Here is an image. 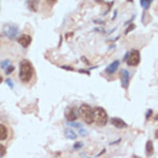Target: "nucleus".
I'll return each mask as SVG.
<instances>
[{"label":"nucleus","instance_id":"1","mask_svg":"<svg viewBox=\"0 0 158 158\" xmlns=\"http://www.w3.org/2000/svg\"><path fill=\"white\" fill-rule=\"evenodd\" d=\"M33 74L34 68L31 62L27 59L23 60L20 63L19 73L21 81L24 83L29 82L31 80Z\"/></svg>","mask_w":158,"mask_h":158},{"label":"nucleus","instance_id":"2","mask_svg":"<svg viewBox=\"0 0 158 158\" xmlns=\"http://www.w3.org/2000/svg\"><path fill=\"white\" fill-rule=\"evenodd\" d=\"M108 121L106 111L102 107L94 108V122L99 127H105Z\"/></svg>","mask_w":158,"mask_h":158},{"label":"nucleus","instance_id":"3","mask_svg":"<svg viewBox=\"0 0 158 158\" xmlns=\"http://www.w3.org/2000/svg\"><path fill=\"white\" fill-rule=\"evenodd\" d=\"M79 113L83 120L88 125L94 123V108L87 104H82L79 108Z\"/></svg>","mask_w":158,"mask_h":158},{"label":"nucleus","instance_id":"4","mask_svg":"<svg viewBox=\"0 0 158 158\" xmlns=\"http://www.w3.org/2000/svg\"><path fill=\"white\" fill-rule=\"evenodd\" d=\"M140 54L136 49H132L130 52L126 54L124 60L130 66H137L140 62Z\"/></svg>","mask_w":158,"mask_h":158},{"label":"nucleus","instance_id":"5","mask_svg":"<svg viewBox=\"0 0 158 158\" xmlns=\"http://www.w3.org/2000/svg\"><path fill=\"white\" fill-rule=\"evenodd\" d=\"M3 32L8 38L13 40L19 34V29L16 24H7L3 27Z\"/></svg>","mask_w":158,"mask_h":158},{"label":"nucleus","instance_id":"6","mask_svg":"<svg viewBox=\"0 0 158 158\" xmlns=\"http://www.w3.org/2000/svg\"><path fill=\"white\" fill-rule=\"evenodd\" d=\"M64 115L69 122H74L77 118V114L75 109L72 107L66 108L64 112Z\"/></svg>","mask_w":158,"mask_h":158},{"label":"nucleus","instance_id":"7","mask_svg":"<svg viewBox=\"0 0 158 158\" xmlns=\"http://www.w3.org/2000/svg\"><path fill=\"white\" fill-rule=\"evenodd\" d=\"M120 77L121 81L123 88L127 89L129 85L130 81V73L127 69H122L120 71Z\"/></svg>","mask_w":158,"mask_h":158},{"label":"nucleus","instance_id":"8","mask_svg":"<svg viewBox=\"0 0 158 158\" xmlns=\"http://www.w3.org/2000/svg\"><path fill=\"white\" fill-rule=\"evenodd\" d=\"M111 123L118 129H123L128 127L127 123L120 118H112L111 119Z\"/></svg>","mask_w":158,"mask_h":158},{"label":"nucleus","instance_id":"9","mask_svg":"<svg viewBox=\"0 0 158 158\" xmlns=\"http://www.w3.org/2000/svg\"><path fill=\"white\" fill-rule=\"evenodd\" d=\"M32 42V38L29 35L23 34L18 39V43L24 48H27Z\"/></svg>","mask_w":158,"mask_h":158},{"label":"nucleus","instance_id":"10","mask_svg":"<svg viewBox=\"0 0 158 158\" xmlns=\"http://www.w3.org/2000/svg\"><path fill=\"white\" fill-rule=\"evenodd\" d=\"M119 66H120V61L116 60L113 62H111L106 67L105 71L108 74H113L117 71L118 67Z\"/></svg>","mask_w":158,"mask_h":158},{"label":"nucleus","instance_id":"11","mask_svg":"<svg viewBox=\"0 0 158 158\" xmlns=\"http://www.w3.org/2000/svg\"><path fill=\"white\" fill-rule=\"evenodd\" d=\"M146 153L148 157H151L153 155L154 152V147L153 142L151 140H148L146 144Z\"/></svg>","mask_w":158,"mask_h":158},{"label":"nucleus","instance_id":"12","mask_svg":"<svg viewBox=\"0 0 158 158\" xmlns=\"http://www.w3.org/2000/svg\"><path fill=\"white\" fill-rule=\"evenodd\" d=\"M8 136L7 128L3 124H0V141H5Z\"/></svg>","mask_w":158,"mask_h":158},{"label":"nucleus","instance_id":"13","mask_svg":"<svg viewBox=\"0 0 158 158\" xmlns=\"http://www.w3.org/2000/svg\"><path fill=\"white\" fill-rule=\"evenodd\" d=\"M64 135L67 139H71V140L75 139L77 138V135L76 134V133L72 129H69V128L65 130Z\"/></svg>","mask_w":158,"mask_h":158},{"label":"nucleus","instance_id":"14","mask_svg":"<svg viewBox=\"0 0 158 158\" xmlns=\"http://www.w3.org/2000/svg\"><path fill=\"white\" fill-rule=\"evenodd\" d=\"M152 1L153 0H140V4L144 10H147L150 7Z\"/></svg>","mask_w":158,"mask_h":158},{"label":"nucleus","instance_id":"15","mask_svg":"<svg viewBox=\"0 0 158 158\" xmlns=\"http://www.w3.org/2000/svg\"><path fill=\"white\" fill-rule=\"evenodd\" d=\"M11 65V62L10 60H5L3 61H2L1 62V64H0V65H1V67L2 69H3V70H5L10 65Z\"/></svg>","mask_w":158,"mask_h":158},{"label":"nucleus","instance_id":"16","mask_svg":"<svg viewBox=\"0 0 158 158\" xmlns=\"http://www.w3.org/2000/svg\"><path fill=\"white\" fill-rule=\"evenodd\" d=\"M37 4H38V2L37 0H32V1L29 2V8L31 9V10L35 11V10L37 9Z\"/></svg>","mask_w":158,"mask_h":158},{"label":"nucleus","instance_id":"17","mask_svg":"<svg viewBox=\"0 0 158 158\" xmlns=\"http://www.w3.org/2000/svg\"><path fill=\"white\" fill-rule=\"evenodd\" d=\"M67 125L75 128H81L82 127V125L81 123L74 122H69L67 123Z\"/></svg>","mask_w":158,"mask_h":158},{"label":"nucleus","instance_id":"18","mask_svg":"<svg viewBox=\"0 0 158 158\" xmlns=\"http://www.w3.org/2000/svg\"><path fill=\"white\" fill-rule=\"evenodd\" d=\"M84 144L82 142H81V141H78V142H76V143L73 144V148L74 149L78 150V149H79L82 148L84 146Z\"/></svg>","mask_w":158,"mask_h":158},{"label":"nucleus","instance_id":"19","mask_svg":"<svg viewBox=\"0 0 158 158\" xmlns=\"http://www.w3.org/2000/svg\"><path fill=\"white\" fill-rule=\"evenodd\" d=\"M6 152V148L3 145L0 144V158L3 157L5 155Z\"/></svg>","mask_w":158,"mask_h":158},{"label":"nucleus","instance_id":"20","mask_svg":"<svg viewBox=\"0 0 158 158\" xmlns=\"http://www.w3.org/2000/svg\"><path fill=\"white\" fill-rule=\"evenodd\" d=\"M15 67L13 65H10L6 69H5V72L6 75H10L14 70H15Z\"/></svg>","mask_w":158,"mask_h":158},{"label":"nucleus","instance_id":"21","mask_svg":"<svg viewBox=\"0 0 158 158\" xmlns=\"http://www.w3.org/2000/svg\"><path fill=\"white\" fill-rule=\"evenodd\" d=\"M78 133L82 136H86L89 135L88 131L85 129H84V128H80V130H79V131H78Z\"/></svg>","mask_w":158,"mask_h":158},{"label":"nucleus","instance_id":"22","mask_svg":"<svg viewBox=\"0 0 158 158\" xmlns=\"http://www.w3.org/2000/svg\"><path fill=\"white\" fill-rule=\"evenodd\" d=\"M152 113H153V111H152V110L151 109L148 110V111L146 113V119L148 120L149 118H150V117L152 116Z\"/></svg>","mask_w":158,"mask_h":158},{"label":"nucleus","instance_id":"23","mask_svg":"<svg viewBox=\"0 0 158 158\" xmlns=\"http://www.w3.org/2000/svg\"><path fill=\"white\" fill-rule=\"evenodd\" d=\"M6 82L7 85H8L11 89H13V87H14V84H13V82H12V81L11 80V79L8 78L7 80L6 81Z\"/></svg>","mask_w":158,"mask_h":158},{"label":"nucleus","instance_id":"24","mask_svg":"<svg viewBox=\"0 0 158 158\" xmlns=\"http://www.w3.org/2000/svg\"><path fill=\"white\" fill-rule=\"evenodd\" d=\"M135 28V25L133 24H131V25H130V27H128V28H127V31H126V34L130 32L131 31H132L133 29Z\"/></svg>","mask_w":158,"mask_h":158},{"label":"nucleus","instance_id":"25","mask_svg":"<svg viewBox=\"0 0 158 158\" xmlns=\"http://www.w3.org/2000/svg\"><path fill=\"white\" fill-rule=\"evenodd\" d=\"M81 156H82V158H92V157H89L87 155H86L85 154H83V153H81Z\"/></svg>","mask_w":158,"mask_h":158},{"label":"nucleus","instance_id":"26","mask_svg":"<svg viewBox=\"0 0 158 158\" xmlns=\"http://www.w3.org/2000/svg\"><path fill=\"white\" fill-rule=\"evenodd\" d=\"M154 137L156 139H158V129L155 131V133H154Z\"/></svg>","mask_w":158,"mask_h":158},{"label":"nucleus","instance_id":"27","mask_svg":"<svg viewBox=\"0 0 158 158\" xmlns=\"http://www.w3.org/2000/svg\"><path fill=\"white\" fill-rule=\"evenodd\" d=\"M3 82V77L0 75V84H2Z\"/></svg>","mask_w":158,"mask_h":158},{"label":"nucleus","instance_id":"28","mask_svg":"<svg viewBox=\"0 0 158 158\" xmlns=\"http://www.w3.org/2000/svg\"><path fill=\"white\" fill-rule=\"evenodd\" d=\"M155 120L158 121V113L156 114V116H155Z\"/></svg>","mask_w":158,"mask_h":158},{"label":"nucleus","instance_id":"29","mask_svg":"<svg viewBox=\"0 0 158 158\" xmlns=\"http://www.w3.org/2000/svg\"><path fill=\"white\" fill-rule=\"evenodd\" d=\"M48 1H49V2H55L56 0H48Z\"/></svg>","mask_w":158,"mask_h":158}]
</instances>
